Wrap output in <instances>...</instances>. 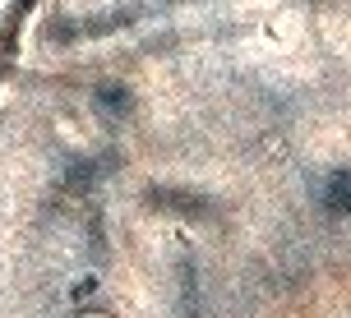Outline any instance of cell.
I'll list each match as a JSON object with an SVG mask.
<instances>
[{"label":"cell","mask_w":351,"mask_h":318,"mask_svg":"<svg viewBox=\"0 0 351 318\" xmlns=\"http://www.w3.org/2000/svg\"><path fill=\"white\" fill-rule=\"evenodd\" d=\"M324 203L333 212H351V171H337L328 180V189H324Z\"/></svg>","instance_id":"1"}]
</instances>
